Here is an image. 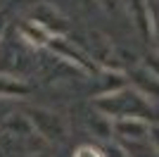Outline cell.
<instances>
[{"label": "cell", "instance_id": "cell-1", "mask_svg": "<svg viewBox=\"0 0 159 157\" xmlns=\"http://www.w3.org/2000/svg\"><path fill=\"white\" fill-rule=\"evenodd\" d=\"M93 107L98 114L112 119H128V117H138V119H147L152 117V107L138 91H133L131 86L116 88V91L102 93L93 100Z\"/></svg>", "mask_w": 159, "mask_h": 157}, {"label": "cell", "instance_id": "cell-2", "mask_svg": "<svg viewBox=\"0 0 159 157\" xmlns=\"http://www.w3.org/2000/svg\"><path fill=\"white\" fill-rule=\"evenodd\" d=\"M24 117L29 119L31 129L36 131V136L45 143H62L69 133V126H66V119L62 117L60 112L48 110V107H33L29 110Z\"/></svg>", "mask_w": 159, "mask_h": 157}, {"label": "cell", "instance_id": "cell-3", "mask_svg": "<svg viewBox=\"0 0 159 157\" xmlns=\"http://www.w3.org/2000/svg\"><path fill=\"white\" fill-rule=\"evenodd\" d=\"M45 50H50L55 57H60V59H64V62H69L71 67H76L81 74H95L98 72V67H95V62L90 59V55H86L81 48H76L71 40L64 38V36L50 38Z\"/></svg>", "mask_w": 159, "mask_h": 157}, {"label": "cell", "instance_id": "cell-4", "mask_svg": "<svg viewBox=\"0 0 159 157\" xmlns=\"http://www.w3.org/2000/svg\"><path fill=\"white\" fill-rule=\"evenodd\" d=\"M29 21H33L36 26H40L48 36H66L69 31V21L66 17L52 5V2H38V5H33L29 10Z\"/></svg>", "mask_w": 159, "mask_h": 157}, {"label": "cell", "instance_id": "cell-5", "mask_svg": "<svg viewBox=\"0 0 159 157\" xmlns=\"http://www.w3.org/2000/svg\"><path fill=\"white\" fill-rule=\"evenodd\" d=\"M90 43H93L90 59L95 62V67H102L105 72H121V62H119L121 55L107 36H102L98 31H90Z\"/></svg>", "mask_w": 159, "mask_h": 157}, {"label": "cell", "instance_id": "cell-6", "mask_svg": "<svg viewBox=\"0 0 159 157\" xmlns=\"http://www.w3.org/2000/svg\"><path fill=\"white\" fill-rule=\"evenodd\" d=\"M147 131H150V121H147V119L128 117V119H116V121H112V133L114 136L124 138V140H131V143L145 140Z\"/></svg>", "mask_w": 159, "mask_h": 157}, {"label": "cell", "instance_id": "cell-7", "mask_svg": "<svg viewBox=\"0 0 159 157\" xmlns=\"http://www.w3.org/2000/svg\"><path fill=\"white\" fill-rule=\"evenodd\" d=\"M131 88L138 91L145 100H159V78L152 72H147L143 64L131 72Z\"/></svg>", "mask_w": 159, "mask_h": 157}, {"label": "cell", "instance_id": "cell-8", "mask_svg": "<svg viewBox=\"0 0 159 157\" xmlns=\"http://www.w3.org/2000/svg\"><path fill=\"white\" fill-rule=\"evenodd\" d=\"M33 88L29 81L14 76V74L0 72V100H21V98H29Z\"/></svg>", "mask_w": 159, "mask_h": 157}, {"label": "cell", "instance_id": "cell-9", "mask_svg": "<svg viewBox=\"0 0 159 157\" xmlns=\"http://www.w3.org/2000/svg\"><path fill=\"white\" fill-rule=\"evenodd\" d=\"M128 12H131L133 26L138 29V33L145 40H150V36H152V5L147 0H131Z\"/></svg>", "mask_w": 159, "mask_h": 157}, {"label": "cell", "instance_id": "cell-10", "mask_svg": "<svg viewBox=\"0 0 159 157\" xmlns=\"http://www.w3.org/2000/svg\"><path fill=\"white\" fill-rule=\"evenodd\" d=\"M17 33H19V40H24V43H29V45H33V48H45L48 40L52 38V36H48L40 26H36L29 19H24L17 26Z\"/></svg>", "mask_w": 159, "mask_h": 157}, {"label": "cell", "instance_id": "cell-11", "mask_svg": "<svg viewBox=\"0 0 159 157\" xmlns=\"http://www.w3.org/2000/svg\"><path fill=\"white\" fill-rule=\"evenodd\" d=\"M90 129H93V133L98 138H102V140H109V138L114 136L112 133V119L102 117V114H98V112H95V117L90 119Z\"/></svg>", "mask_w": 159, "mask_h": 157}, {"label": "cell", "instance_id": "cell-12", "mask_svg": "<svg viewBox=\"0 0 159 157\" xmlns=\"http://www.w3.org/2000/svg\"><path fill=\"white\" fill-rule=\"evenodd\" d=\"M150 40H154V48H157V55H159V10L152 7V36Z\"/></svg>", "mask_w": 159, "mask_h": 157}, {"label": "cell", "instance_id": "cell-13", "mask_svg": "<svg viewBox=\"0 0 159 157\" xmlns=\"http://www.w3.org/2000/svg\"><path fill=\"white\" fill-rule=\"evenodd\" d=\"M74 157H105V155L98 148H93V145H79L76 152H74Z\"/></svg>", "mask_w": 159, "mask_h": 157}, {"label": "cell", "instance_id": "cell-14", "mask_svg": "<svg viewBox=\"0 0 159 157\" xmlns=\"http://www.w3.org/2000/svg\"><path fill=\"white\" fill-rule=\"evenodd\" d=\"M147 69V72H152L154 76L159 78V55L157 52H152V55H147V59H145V64H143Z\"/></svg>", "mask_w": 159, "mask_h": 157}, {"label": "cell", "instance_id": "cell-15", "mask_svg": "<svg viewBox=\"0 0 159 157\" xmlns=\"http://www.w3.org/2000/svg\"><path fill=\"white\" fill-rule=\"evenodd\" d=\"M147 140L154 148V152L159 155V124H150V131H147Z\"/></svg>", "mask_w": 159, "mask_h": 157}, {"label": "cell", "instance_id": "cell-16", "mask_svg": "<svg viewBox=\"0 0 159 157\" xmlns=\"http://www.w3.org/2000/svg\"><path fill=\"white\" fill-rule=\"evenodd\" d=\"M107 157H131V155H128L126 150H121L119 145H112V150H109V155H107Z\"/></svg>", "mask_w": 159, "mask_h": 157}, {"label": "cell", "instance_id": "cell-17", "mask_svg": "<svg viewBox=\"0 0 159 157\" xmlns=\"http://www.w3.org/2000/svg\"><path fill=\"white\" fill-rule=\"evenodd\" d=\"M5 29H7V21H5V14L0 12V43H2V36H5Z\"/></svg>", "mask_w": 159, "mask_h": 157}, {"label": "cell", "instance_id": "cell-18", "mask_svg": "<svg viewBox=\"0 0 159 157\" xmlns=\"http://www.w3.org/2000/svg\"><path fill=\"white\" fill-rule=\"evenodd\" d=\"M29 157H50V155H45V152H33V155H29Z\"/></svg>", "mask_w": 159, "mask_h": 157}]
</instances>
